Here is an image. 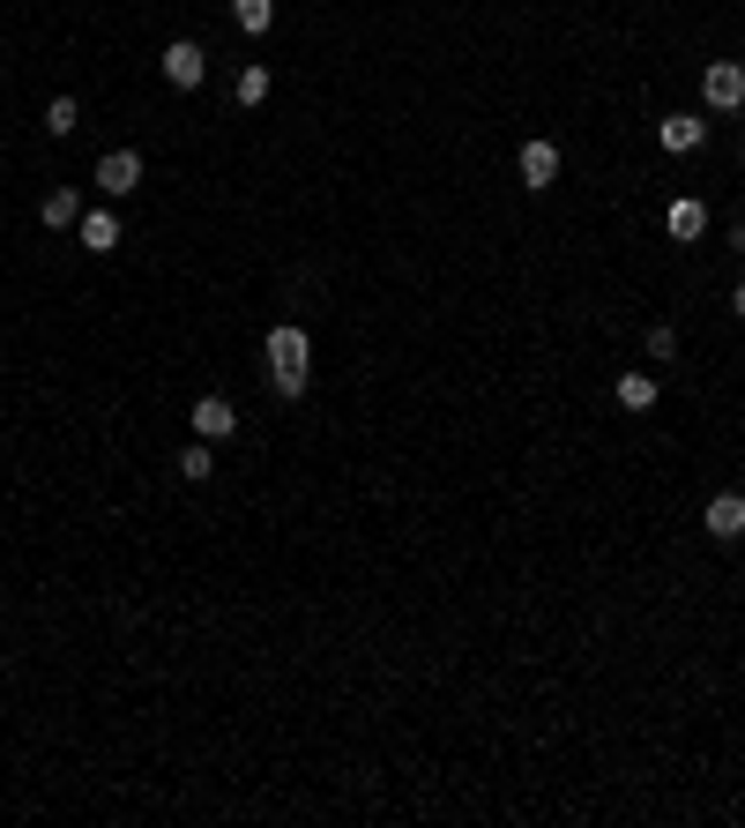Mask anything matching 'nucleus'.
<instances>
[{"label":"nucleus","mask_w":745,"mask_h":828,"mask_svg":"<svg viewBox=\"0 0 745 828\" xmlns=\"http://www.w3.org/2000/svg\"><path fill=\"white\" fill-rule=\"evenodd\" d=\"M269 381H276V396H306V381H314V336L298 322L269 328Z\"/></svg>","instance_id":"f257e3e1"},{"label":"nucleus","mask_w":745,"mask_h":828,"mask_svg":"<svg viewBox=\"0 0 745 828\" xmlns=\"http://www.w3.org/2000/svg\"><path fill=\"white\" fill-rule=\"evenodd\" d=\"M701 98H708V112H738L745 105V68L738 60H708V68H701Z\"/></svg>","instance_id":"f03ea898"},{"label":"nucleus","mask_w":745,"mask_h":828,"mask_svg":"<svg viewBox=\"0 0 745 828\" xmlns=\"http://www.w3.org/2000/svg\"><path fill=\"white\" fill-rule=\"evenodd\" d=\"M201 76H209V52H201L195 38H172V46H165V82H172V90H201Z\"/></svg>","instance_id":"7ed1b4c3"},{"label":"nucleus","mask_w":745,"mask_h":828,"mask_svg":"<svg viewBox=\"0 0 745 828\" xmlns=\"http://www.w3.org/2000/svg\"><path fill=\"white\" fill-rule=\"evenodd\" d=\"M98 187H105L112 201H127L135 187H142V157H135V150H112V157H98Z\"/></svg>","instance_id":"20e7f679"},{"label":"nucleus","mask_w":745,"mask_h":828,"mask_svg":"<svg viewBox=\"0 0 745 828\" xmlns=\"http://www.w3.org/2000/svg\"><path fill=\"white\" fill-rule=\"evenodd\" d=\"M656 142H664L670 157H694L701 142H708V120H694V112H670V120H656Z\"/></svg>","instance_id":"39448f33"},{"label":"nucleus","mask_w":745,"mask_h":828,"mask_svg":"<svg viewBox=\"0 0 745 828\" xmlns=\"http://www.w3.org/2000/svg\"><path fill=\"white\" fill-rule=\"evenodd\" d=\"M195 433H201V441H231V433H239L231 396H195Z\"/></svg>","instance_id":"423d86ee"},{"label":"nucleus","mask_w":745,"mask_h":828,"mask_svg":"<svg viewBox=\"0 0 745 828\" xmlns=\"http://www.w3.org/2000/svg\"><path fill=\"white\" fill-rule=\"evenodd\" d=\"M664 231H670V239H678V247H694L701 231H708V201L678 195V201H670V209H664Z\"/></svg>","instance_id":"0eeeda50"},{"label":"nucleus","mask_w":745,"mask_h":828,"mask_svg":"<svg viewBox=\"0 0 745 828\" xmlns=\"http://www.w3.org/2000/svg\"><path fill=\"white\" fill-rule=\"evenodd\" d=\"M701 523H708V538H723V545H731V538H745V493H716Z\"/></svg>","instance_id":"6e6552de"},{"label":"nucleus","mask_w":745,"mask_h":828,"mask_svg":"<svg viewBox=\"0 0 745 828\" xmlns=\"http://www.w3.org/2000/svg\"><path fill=\"white\" fill-rule=\"evenodd\" d=\"M522 187H552V179H559V150H552L545 135H537V142H522Z\"/></svg>","instance_id":"1a4fd4ad"},{"label":"nucleus","mask_w":745,"mask_h":828,"mask_svg":"<svg viewBox=\"0 0 745 828\" xmlns=\"http://www.w3.org/2000/svg\"><path fill=\"white\" fill-rule=\"evenodd\" d=\"M74 231H82V247H90V254H112V247L127 239L112 209H82V225H74Z\"/></svg>","instance_id":"9d476101"},{"label":"nucleus","mask_w":745,"mask_h":828,"mask_svg":"<svg viewBox=\"0 0 745 828\" xmlns=\"http://www.w3.org/2000/svg\"><path fill=\"white\" fill-rule=\"evenodd\" d=\"M38 217H46L52 231H68V225H82V201H74V187H52L46 201H38Z\"/></svg>","instance_id":"9b49d317"},{"label":"nucleus","mask_w":745,"mask_h":828,"mask_svg":"<svg viewBox=\"0 0 745 828\" xmlns=\"http://www.w3.org/2000/svg\"><path fill=\"white\" fill-rule=\"evenodd\" d=\"M231 23L247 30V38H261L276 23V0H231Z\"/></svg>","instance_id":"f8f14e48"},{"label":"nucleus","mask_w":745,"mask_h":828,"mask_svg":"<svg viewBox=\"0 0 745 828\" xmlns=\"http://www.w3.org/2000/svg\"><path fill=\"white\" fill-rule=\"evenodd\" d=\"M179 477H195V485H201V477H217V455H209V441H201V433L179 448Z\"/></svg>","instance_id":"ddd939ff"},{"label":"nucleus","mask_w":745,"mask_h":828,"mask_svg":"<svg viewBox=\"0 0 745 828\" xmlns=\"http://www.w3.org/2000/svg\"><path fill=\"white\" fill-rule=\"evenodd\" d=\"M269 68H239V105H247V112H261V105H269Z\"/></svg>","instance_id":"4468645a"},{"label":"nucleus","mask_w":745,"mask_h":828,"mask_svg":"<svg viewBox=\"0 0 745 828\" xmlns=\"http://www.w3.org/2000/svg\"><path fill=\"white\" fill-rule=\"evenodd\" d=\"M656 403V381L648 374H619V411H648Z\"/></svg>","instance_id":"2eb2a0df"},{"label":"nucleus","mask_w":745,"mask_h":828,"mask_svg":"<svg viewBox=\"0 0 745 828\" xmlns=\"http://www.w3.org/2000/svg\"><path fill=\"white\" fill-rule=\"evenodd\" d=\"M74 127H82V105H74V98H52V105H46V135H74Z\"/></svg>","instance_id":"dca6fc26"},{"label":"nucleus","mask_w":745,"mask_h":828,"mask_svg":"<svg viewBox=\"0 0 745 828\" xmlns=\"http://www.w3.org/2000/svg\"><path fill=\"white\" fill-rule=\"evenodd\" d=\"M648 358H678V336H670V328H648Z\"/></svg>","instance_id":"f3484780"},{"label":"nucleus","mask_w":745,"mask_h":828,"mask_svg":"<svg viewBox=\"0 0 745 828\" xmlns=\"http://www.w3.org/2000/svg\"><path fill=\"white\" fill-rule=\"evenodd\" d=\"M731 314H745V276H738V284H731Z\"/></svg>","instance_id":"a211bd4d"}]
</instances>
